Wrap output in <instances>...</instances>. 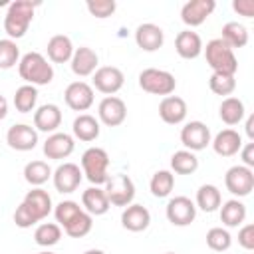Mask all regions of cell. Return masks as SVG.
Instances as JSON below:
<instances>
[{
	"mask_svg": "<svg viewBox=\"0 0 254 254\" xmlns=\"http://www.w3.org/2000/svg\"><path fill=\"white\" fill-rule=\"evenodd\" d=\"M18 73L28 85H48L54 79L52 64L40 52H28L18 62Z\"/></svg>",
	"mask_w": 254,
	"mask_h": 254,
	"instance_id": "cell-1",
	"label": "cell"
},
{
	"mask_svg": "<svg viewBox=\"0 0 254 254\" xmlns=\"http://www.w3.org/2000/svg\"><path fill=\"white\" fill-rule=\"evenodd\" d=\"M38 2L30 0H16L8 6V12L4 16V32L8 34L10 40H20L26 36L32 20H34V10Z\"/></svg>",
	"mask_w": 254,
	"mask_h": 254,
	"instance_id": "cell-2",
	"label": "cell"
},
{
	"mask_svg": "<svg viewBox=\"0 0 254 254\" xmlns=\"http://www.w3.org/2000/svg\"><path fill=\"white\" fill-rule=\"evenodd\" d=\"M204 60L212 73H222V75H236L238 71V60L234 56V50L226 46L220 38L210 40L206 46H202Z\"/></svg>",
	"mask_w": 254,
	"mask_h": 254,
	"instance_id": "cell-3",
	"label": "cell"
},
{
	"mask_svg": "<svg viewBox=\"0 0 254 254\" xmlns=\"http://www.w3.org/2000/svg\"><path fill=\"white\" fill-rule=\"evenodd\" d=\"M107 169H109V155H107L105 149L89 147V149L83 151V155H81V173L85 175V179L93 187H99V185L107 183V179H109Z\"/></svg>",
	"mask_w": 254,
	"mask_h": 254,
	"instance_id": "cell-4",
	"label": "cell"
},
{
	"mask_svg": "<svg viewBox=\"0 0 254 254\" xmlns=\"http://www.w3.org/2000/svg\"><path fill=\"white\" fill-rule=\"evenodd\" d=\"M139 87L153 95H171L177 87V79L171 71L159 67H147L139 73Z\"/></svg>",
	"mask_w": 254,
	"mask_h": 254,
	"instance_id": "cell-5",
	"label": "cell"
},
{
	"mask_svg": "<svg viewBox=\"0 0 254 254\" xmlns=\"http://www.w3.org/2000/svg\"><path fill=\"white\" fill-rule=\"evenodd\" d=\"M105 196L109 200V204L113 206H129L135 198V183L131 181L129 175H123V173H117L113 177L107 179L105 183Z\"/></svg>",
	"mask_w": 254,
	"mask_h": 254,
	"instance_id": "cell-6",
	"label": "cell"
},
{
	"mask_svg": "<svg viewBox=\"0 0 254 254\" xmlns=\"http://www.w3.org/2000/svg\"><path fill=\"white\" fill-rule=\"evenodd\" d=\"M226 190L238 198L248 196L254 190V171L244 165H234L224 175Z\"/></svg>",
	"mask_w": 254,
	"mask_h": 254,
	"instance_id": "cell-7",
	"label": "cell"
},
{
	"mask_svg": "<svg viewBox=\"0 0 254 254\" xmlns=\"http://www.w3.org/2000/svg\"><path fill=\"white\" fill-rule=\"evenodd\" d=\"M210 141H212L210 129L202 121H189L181 129V143L185 145L187 151H192V153L202 151L210 145Z\"/></svg>",
	"mask_w": 254,
	"mask_h": 254,
	"instance_id": "cell-8",
	"label": "cell"
},
{
	"mask_svg": "<svg viewBox=\"0 0 254 254\" xmlns=\"http://www.w3.org/2000/svg\"><path fill=\"white\" fill-rule=\"evenodd\" d=\"M167 220L173 226H189L196 218V206L189 196H173L165 208Z\"/></svg>",
	"mask_w": 254,
	"mask_h": 254,
	"instance_id": "cell-9",
	"label": "cell"
},
{
	"mask_svg": "<svg viewBox=\"0 0 254 254\" xmlns=\"http://www.w3.org/2000/svg\"><path fill=\"white\" fill-rule=\"evenodd\" d=\"M91 87H95L97 91L105 93V95H113L117 93L123 83H125V75L119 67L115 65H101L93 71V77H91Z\"/></svg>",
	"mask_w": 254,
	"mask_h": 254,
	"instance_id": "cell-10",
	"label": "cell"
},
{
	"mask_svg": "<svg viewBox=\"0 0 254 254\" xmlns=\"http://www.w3.org/2000/svg\"><path fill=\"white\" fill-rule=\"evenodd\" d=\"M97 117L107 127H119L127 117V105L117 95H105L97 105Z\"/></svg>",
	"mask_w": 254,
	"mask_h": 254,
	"instance_id": "cell-11",
	"label": "cell"
},
{
	"mask_svg": "<svg viewBox=\"0 0 254 254\" xmlns=\"http://www.w3.org/2000/svg\"><path fill=\"white\" fill-rule=\"evenodd\" d=\"M64 99H65V105L73 111H87L93 101H95V95H93V87L87 83V81H71L65 91H64Z\"/></svg>",
	"mask_w": 254,
	"mask_h": 254,
	"instance_id": "cell-12",
	"label": "cell"
},
{
	"mask_svg": "<svg viewBox=\"0 0 254 254\" xmlns=\"http://www.w3.org/2000/svg\"><path fill=\"white\" fill-rule=\"evenodd\" d=\"M83 179V173L79 169V165L75 163H62L54 173H52V181L58 192L62 194H69L73 190H77L79 183Z\"/></svg>",
	"mask_w": 254,
	"mask_h": 254,
	"instance_id": "cell-13",
	"label": "cell"
},
{
	"mask_svg": "<svg viewBox=\"0 0 254 254\" xmlns=\"http://www.w3.org/2000/svg\"><path fill=\"white\" fill-rule=\"evenodd\" d=\"M216 2L214 0H189L181 8V20L190 28H196L206 22V18L214 12Z\"/></svg>",
	"mask_w": 254,
	"mask_h": 254,
	"instance_id": "cell-14",
	"label": "cell"
},
{
	"mask_svg": "<svg viewBox=\"0 0 254 254\" xmlns=\"http://www.w3.org/2000/svg\"><path fill=\"white\" fill-rule=\"evenodd\" d=\"M6 143L14 151H32L38 145V131L28 123H16L6 131Z\"/></svg>",
	"mask_w": 254,
	"mask_h": 254,
	"instance_id": "cell-15",
	"label": "cell"
},
{
	"mask_svg": "<svg viewBox=\"0 0 254 254\" xmlns=\"http://www.w3.org/2000/svg\"><path fill=\"white\" fill-rule=\"evenodd\" d=\"M75 149V141L69 133H62V131H56L52 135H48V139L44 141V155L48 159H54V161H60V159H67Z\"/></svg>",
	"mask_w": 254,
	"mask_h": 254,
	"instance_id": "cell-16",
	"label": "cell"
},
{
	"mask_svg": "<svg viewBox=\"0 0 254 254\" xmlns=\"http://www.w3.org/2000/svg\"><path fill=\"white\" fill-rule=\"evenodd\" d=\"M62 125V109L56 103H44L34 111V129L42 133H56Z\"/></svg>",
	"mask_w": 254,
	"mask_h": 254,
	"instance_id": "cell-17",
	"label": "cell"
},
{
	"mask_svg": "<svg viewBox=\"0 0 254 254\" xmlns=\"http://www.w3.org/2000/svg\"><path fill=\"white\" fill-rule=\"evenodd\" d=\"M165 42V32L161 26L145 22L139 24L135 30V44L143 50V52H157Z\"/></svg>",
	"mask_w": 254,
	"mask_h": 254,
	"instance_id": "cell-18",
	"label": "cell"
},
{
	"mask_svg": "<svg viewBox=\"0 0 254 254\" xmlns=\"http://www.w3.org/2000/svg\"><path fill=\"white\" fill-rule=\"evenodd\" d=\"M187 101L179 95H167L159 103V117L169 125H179L187 119Z\"/></svg>",
	"mask_w": 254,
	"mask_h": 254,
	"instance_id": "cell-19",
	"label": "cell"
},
{
	"mask_svg": "<svg viewBox=\"0 0 254 254\" xmlns=\"http://www.w3.org/2000/svg\"><path fill=\"white\" fill-rule=\"evenodd\" d=\"M121 224L129 232H143L151 224V212L143 204H129L121 212Z\"/></svg>",
	"mask_w": 254,
	"mask_h": 254,
	"instance_id": "cell-20",
	"label": "cell"
},
{
	"mask_svg": "<svg viewBox=\"0 0 254 254\" xmlns=\"http://www.w3.org/2000/svg\"><path fill=\"white\" fill-rule=\"evenodd\" d=\"M69 64H71V71H73L75 75L87 77V75H93V71L97 69L99 58H97V54H95L91 48L79 46V48L73 50V56H71Z\"/></svg>",
	"mask_w": 254,
	"mask_h": 254,
	"instance_id": "cell-21",
	"label": "cell"
},
{
	"mask_svg": "<svg viewBox=\"0 0 254 254\" xmlns=\"http://www.w3.org/2000/svg\"><path fill=\"white\" fill-rule=\"evenodd\" d=\"M22 202L30 208V212L36 216L38 222L44 220V218H48V214L54 210L52 196L48 194V190H44V189H40V187H34L32 190H28Z\"/></svg>",
	"mask_w": 254,
	"mask_h": 254,
	"instance_id": "cell-22",
	"label": "cell"
},
{
	"mask_svg": "<svg viewBox=\"0 0 254 254\" xmlns=\"http://www.w3.org/2000/svg\"><path fill=\"white\" fill-rule=\"evenodd\" d=\"M212 151L220 157H234L242 147V135L234 129H222L210 141Z\"/></svg>",
	"mask_w": 254,
	"mask_h": 254,
	"instance_id": "cell-23",
	"label": "cell"
},
{
	"mask_svg": "<svg viewBox=\"0 0 254 254\" xmlns=\"http://www.w3.org/2000/svg\"><path fill=\"white\" fill-rule=\"evenodd\" d=\"M175 50L183 60H194L202 54V40L192 30H183L175 38Z\"/></svg>",
	"mask_w": 254,
	"mask_h": 254,
	"instance_id": "cell-24",
	"label": "cell"
},
{
	"mask_svg": "<svg viewBox=\"0 0 254 254\" xmlns=\"http://www.w3.org/2000/svg\"><path fill=\"white\" fill-rule=\"evenodd\" d=\"M71 131H73V137L83 141V143H91L99 137V119H95L93 115L89 113H79L75 119H73V125H71Z\"/></svg>",
	"mask_w": 254,
	"mask_h": 254,
	"instance_id": "cell-25",
	"label": "cell"
},
{
	"mask_svg": "<svg viewBox=\"0 0 254 254\" xmlns=\"http://www.w3.org/2000/svg\"><path fill=\"white\" fill-rule=\"evenodd\" d=\"M81 204H83L85 212L91 214V216H101L111 206L109 200H107V196H105V190L101 187H89V189H85L83 194H81Z\"/></svg>",
	"mask_w": 254,
	"mask_h": 254,
	"instance_id": "cell-26",
	"label": "cell"
},
{
	"mask_svg": "<svg viewBox=\"0 0 254 254\" xmlns=\"http://www.w3.org/2000/svg\"><path fill=\"white\" fill-rule=\"evenodd\" d=\"M46 50H48L50 62H54V64H65V62L71 60L75 48H73V44H71V40H69L67 36L56 34V36H52V38L48 40Z\"/></svg>",
	"mask_w": 254,
	"mask_h": 254,
	"instance_id": "cell-27",
	"label": "cell"
},
{
	"mask_svg": "<svg viewBox=\"0 0 254 254\" xmlns=\"http://www.w3.org/2000/svg\"><path fill=\"white\" fill-rule=\"evenodd\" d=\"M220 220L228 228H236L246 220V204L238 198H230L220 204Z\"/></svg>",
	"mask_w": 254,
	"mask_h": 254,
	"instance_id": "cell-28",
	"label": "cell"
},
{
	"mask_svg": "<svg viewBox=\"0 0 254 254\" xmlns=\"http://www.w3.org/2000/svg\"><path fill=\"white\" fill-rule=\"evenodd\" d=\"M222 204V194L216 185H200L196 190V200L194 206L204 210V212H214Z\"/></svg>",
	"mask_w": 254,
	"mask_h": 254,
	"instance_id": "cell-29",
	"label": "cell"
},
{
	"mask_svg": "<svg viewBox=\"0 0 254 254\" xmlns=\"http://www.w3.org/2000/svg\"><path fill=\"white\" fill-rule=\"evenodd\" d=\"M218 115H220V119L226 125H238L244 119V115H246L242 99H238V97H224L220 107H218Z\"/></svg>",
	"mask_w": 254,
	"mask_h": 254,
	"instance_id": "cell-30",
	"label": "cell"
},
{
	"mask_svg": "<svg viewBox=\"0 0 254 254\" xmlns=\"http://www.w3.org/2000/svg\"><path fill=\"white\" fill-rule=\"evenodd\" d=\"M220 40L230 46L232 50L234 48H244L248 44V28L240 22H226L222 26V36Z\"/></svg>",
	"mask_w": 254,
	"mask_h": 254,
	"instance_id": "cell-31",
	"label": "cell"
},
{
	"mask_svg": "<svg viewBox=\"0 0 254 254\" xmlns=\"http://www.w3.org/2000/svg\"><path fill=\"white\" fill-rule=\"evenodd\" d=\"M196 169H198V159H196V155L192 151L181 149V151L173 153V157H171V173L192 175Z\"/></svg>",
	"mask_w": 254,
	"mask_h": 254,
	"instance_id": "cell-32",
	"label": "cell"
},
{
	"mask_svg": "<svg viewBox=\"0 0 254 254\" xmlns=\"http://www.w3.org/2000/svg\"><path fill=\"white\" fill-rule=\"evenodd\" d=\"M149 189H151V194L157 196V198H167L173 189H175V175L167 169H161L157 171L151 181H149Z\"/></svg>",
	"mask_w": 254,
	"mask_h": 254,
	"instance_id": "cell-33",
	"label": "cell"
},
{
	"mask_svg": "<svg viewBox=\"0 0 254 254\" xmlns=\"http://www.w3.org/2000/svg\"><path fill=\"white\" fill-rule=\"evenodd\" d=\"M52 173L54 171L46 161H30L24 167V179L32 187H42L44 183H48V179H52Z\"/></svg>",
	"mask_w": 254,
	"mask_h": 254,
	"instance_id": "cell-34",
	"label": "cell"
},
{
	"mask_svg": "<svg viewBox=\"0 0 254 254\" xmlns=\"http://www.w3.org/2000/svg\"><path fill=\"white\" fill-rule=\"evenodd\" d=\"M62 238V226L58 222H42L36 226L34 230V240L38 246L50 248L54 244H58Z\"/></svg>",
	"mask_w": 254,
	"mask_h": 254,
	"instance_id": "cell-35",
	"label": "cell"
},
{
	"mask_svg": "<svg viewBox=\"0 0 254 254\" xmlns=\"http://www.w3.org/2000/svg\"><path fill=\"white\" fill-rule=\"evenodd\" d=\"M36 101H38V89L34 85H20L14 93V107L20 113H30L36 109Z\"/></svg>",
	"mask_w": 254,
	"mask_h": 254,
	"instance_id": "cell-36",
	"label": "cell"
},
{
	"mask_svg": "<svg viewBox=\"0 0 254 254\" xmlns=\"http://www.w3.org/2000/svg\"><path fill=\"white\" fill-rule=\"evenodd\" d=\"M206 246L214 252H224L232 246V236L226 228L222 226H214L206 232Z\"/></svg>",
	"mask_w": 254,
	"mask_h": 254,
	"instance_id": "cell-37",
	"label": "cell"
},
{
	"mask_svg": "<svg viewBox=\"0 0 254 254\" xmlns=\"http://www.w3.org/2000/svg\"><path fill=\"white\" fill-rule=\"evenodd\" d=\"M81 210H83V208H81L75 200H62V202H58V204L54 206V216H56V222L65 228Z\"/></svg>",
	"mask_w": 254,
	"mask_h": 254,
	"instance_id": "cell-38",
	"label": "cell"
},
{
	"mask_svg": "<svg viewBox=\"0 0 254 254\" xmlns=\"http://www.w3.org/2000/svg\"><path fill=\"white\" fill-rule=\"evenodd\" d=\"M91 228H93V218H91V214H87L85 210H81V212L64 228V232H65L67 236H71V238H81V236L89 234Z\"/></svg>",
	"mask_w": 254,
	"mask_h": 254,
	"instance_id": "cell-39",
	"label": "cell"
},
{
	"mask_svg": "<svg viewBox=\"0 0 254 254\" xmlns=\"http://www.w3.org/2000/svg\"><path fill=\"white\" fill-rule=\"evenodd\" d=\"M20 62V48L14 40H0V69H10Z\"/></svg>",
	"mask_w": 254,
	"mask_h": 254,
	"instance_id": "cell-40",
	"label": "cell"
},
{
	"mask_svg": "<svg viewBox=\"0 0 254 254\" xmlns=\"http://www.w3.org/2000/svg\"><path fill=\"white\" fill-rule=\"evenodd\" d=\"M208 85H210L212 93L230 97V93L236 89V77L234 75H222V73H210Z\"/></svg>",
	"mask_w": 254,
	"mask_h": 254,
	"instance_id": "cell-41",
	"label": "cell"
},
{
	"mask_svg": "<svg viewBox=\"0 0 254 254\" xmlns=\"http://www.w3.org/2000/svg\"><path fill=\"white\" fill-rule=\"evenodd\" d=\"M85 6H87V12L95 18H99V20L109 18L117 8L115 0H87Z\"/></svg>",
	"mask_w": 254,
	"mask_h": 254,
	"instance_id": "cell-42",
	"label": "cell"
},
{
	"mask_svg": "<svg viewBox=\"0 0 254 254\" xmlns=\"http://www.w3.org/2000/svg\"><path fill=\"white\" fill-rule=\"evenodd\" d=\"M14 222H16L18 228H32L38 220H36V216L30 212V208H28L24 202H20V204L16 206V210H14Z\"/></svg>",
	"mask_w": 254,
	"mask_h": 254,
	"instance_id": "cell-43",
	"label": "cell"
},
{
	"mask_svg": "<svg viewBox=\"0 0 254 254\" xmlns=\"http://www.w3.org/2000/svg\"><path fill=\"white\" fill-rule=\"evenodd\" d=\"M238 244L244 250H254V224H244L238 230Z\"/></svg>",
	"mask_w": 254,
	"mask_h": 254,
	"instance_id": "cell-44",
	"label": "cell"
},
{
	"mask_svg": "<svg viewBox=\"0 0 254 254\" xmlns=\"http://www.w3.org/2000/svg\"><path fill=\"white\" fill-rule=\"evenodd\" d=\"M232 10L244 18H252L254 16V0H234Z\"/></svg>",
	"mask_w": 254,
	"mask_h": 254,
	"instance_id": "cell-45",
	"label": "cell"
},
{
	"mask_svg": "<svg viewBox=\"0 0 254 254\" xmlns=\"http://www.w3.org/2000/svg\"><path fill=\"white\" fill-rule=\"evenodd\" d=\"M238 153H240V157H242V165L248 167V169H252V167H254V143L242 145Z\"/></svg>",
	"mask_w": 254,
	"mask_h": 254,
	"instance_id": "cell-46",
	"label": "cell"
},
{
	"mask_svg": "<svg viewBox=\"0 0 254 254\" xmlns=\"http://www.w3.org/2000/svg\"><path fill=\"white\" fill-rule=\"evenodd\" d=\"M246 135L250 141H254V115L246 117Z\"/></svg>",
	"mask_w": 254,
	"mask_h": 254,
	"instance_id": "cell-47",
	"label": "cell"
},
{
	"mask_svg": "<svg viewBox=\"0 0 254 254\" xmlns=\"http://www.w3.org/2000/svg\"><path fill=\"white\" fill-rule=\"evenodd\" d=\"M6 115H8V101H6L4 95H0V121H2Z\"/></svg>",
	"mask_w": 254,
	"mask_h": 254,
	"instance_id": "cell-48",
	"label": "cell"
},
{
	"mask_svg": "<svg viewBox=\"0 0 254 254\" xmlns=\"http://www.w3.org/2000/svg\"><path fill=\"white\" fill-rule=\"evenodd\" d=\"M83 254H105L103 250H99V248H89V250H85Z\"/></svg>",
	"mask_w": 254,
	"mask_h": 254,
	"instance_id": "cell-49",
	"label": "cell"
},
{
	"mask_svg": "<svg viewBox=\"0 0 254 254\" xmlns=\"http://www.w3.org/2000/svg\"><path fill=\"white\" fill-rule=\"evenodd\" d=\"M38 254H56V252H50V250H44V252H38Z\"/></svg>",
	"mask_w": 254,
	"mask_h": 254,
	"instance_id": "cell-50",
	"label": "cell"
},
{
	"mask_svg": "<svg viewBox=\"0 0 254 254\" xmlns=\"http://www.w3.org/2000/svg\"><path fill=\"white\" fill-rule=\"evenodd\" d=\"M165 254H177V252H165Z\"/></svg>",
	"mask_w": 254,
	"mask_h": 254,
	"instance_id": "cell-51",
	"label": "cell"
}]
</instances>
